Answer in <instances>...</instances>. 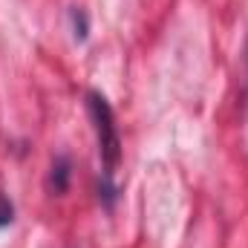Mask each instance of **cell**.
Instances as JSON below:
<instances>
[{"label": "cell", "mask_w": 248, "mask_h": 248, "mask_svg": "<svg viewBox=\"0 0 248 248\" xmlns=\"http://www.w3.org/2000/svg\"><path fill=\"white\" fill-rule=\"evenodd\" d=\"M87 113L95 127V139H98V156H101V168H104V193L113 196V173L122 162V136H119V124L113 116V107L107 104V98L101 93H90L87 95Z\"/></svg>", "instance_id": "obj_1"}, {"label": "cell", "mask_w": 248, "mask_h": 248, "mask_svg": "<svg viewBox=\"0 0 248 248\" xmlns=\"http://www.w3.org/2000/svg\"><path fill=\"white\" fill-rule=\"evenodd\" d=\"M66 182H69V159H55L52 165V176H49V185L55 187V193H63L66 190Z\"/></svg>", "instance_id": "obj_2"}, {"label": "cell", "mask_w": 248, "mask_h": 248, "mask_svg": "<svg viewBox=\"0 0 248 248\" xmlns=\"http://www.w3.org/2000/svg\"><path fill=\"white\" fill-rule=\"evenodd\" d=\"M69 15H72V23H75V38H78V41H84V38H87V17H84V12L72 9Z\"/></svg>", "instance_id": "obj_3"}, {"label": "cell", "mask_w": 248, "mask_h": 248, "mask_svg": "<svg viewBox=\"0 0 248 248\" xmlns=\"http://www.w3.org/2000/svg\"><path fill=\"white\" fill-rule=\"evenodd\" d=\"M12 214H15V211H12V202L0 193V225H9V222H12Z\"/></svg>", "instance_id": "obj_4"}]
</instances>
